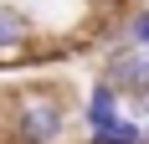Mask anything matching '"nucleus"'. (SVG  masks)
<instances>
[{
	"label": "nucleus",
	"instance_id": "nucleus-2",
	"mask_svg": "<svg viewBox=\"0 0 149 144\" xmlns=\"http://www.w3.org/2000/svg\"><path fill=\"white\" fill-rule=\"evenodd\" d=\"M103 77L118 87V93H134V103H144V93H149V57H144V46H134V41L113 46Z\"/></svg>",
	"mask_w": 149,
	"mask_h": 144
},
{
	"label": "nucleus",
	"instance_id": "nucleus-5",
	"mask_svg": "<svg viewBox=\"0 0 149 144\" xmlns=\"http://www.w3.org/2000/svg\"><path fill=\"white\" fill-rule=\"evenodd\" d=\"M144 134H139L134 118H113V124H98L93 129V144H139Z\"/></svg>",
	"mask_w": 149,
	"mask_h": 144
},
{
	"label": "nucleus",
	"instance_id": "nucleus-3",
	"mask_svg": "<svg viewBox=\"0 0 149 144\" xmlns=\"http://www.w3.org/2000/svg\"><path fill=\"white\" fill-rule=\"evenodd\" d=\"M113 118H118V87L108 77H98L93 82V98H88V124L98 129V124H113Z\"/></svg>",
	"mask_w": 149,
	"mask_h": 144
},
{
	"label": "nucleus",
	"instance_id": "nucleus-4",
	"mask_svg": "<svg viewBox=\"0 0 149 144\" xmlns=\"http://www.w3.org/2000/svg\"><path fill=\"white\" fill-rule=\"evenodd\" d=\"M26 36H31L26 15H21V10H0V52H21Z\"/></svg>",
	"mask_w": 149,
	"mask_h": 144
},
{
	"label": "nucleus",
	"instance_id": "nucleus-1",
	"mask_svg": "<svg viewBox=\"0 0 149 144\" xmlns=\"http://www.w3.org/2000/svg\"><path fill=\"white\" fill-rule=\"evenodd\" d=\"M62 129H67V118H62V103L52 93H26L21 98V113H15L21 144H52Z\"/></svg>",
	"mask_w": 149,
	"mask_h": 144
},
{
	"label": "nucleus",
	"instance_id": "nucleus-6",
	"mask_svg": "<svg viewBox=\"0 0 149 144\" xmlns=\"http://www.w3.org/2000/svg\"><path fill=\"white\" fill-rule=\"evenodd\" d=\"M123 41H134V46H144V41H149V10H144V5L129 15V26H123Z\"/></svg>",
	"mask_w": 149,
	"mask_h": 144
}]
</instances>
